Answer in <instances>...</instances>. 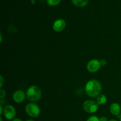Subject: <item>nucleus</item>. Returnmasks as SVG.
<instances>
[{
  "label": "nucleus",
  "mask_w": 121,
  "mask_h": 121,
  "mask_svg": "<svg viewBox=\"0 0 121 121\" xmlns=\"http://www.w3.org/2000/svg\"><path fill=\"white\" fill-rule=\"evenodd\" d=\"M66 27V22L63 19H58L54 22L53 28L54 31L60 33L63 31Z\"/></svg>",
  "instance_id": "nucleus-7"
},
{
  "label": "nucleus",
  "mask_w": 121,
  "mask_h": 121,
  "mask_svg": "<svg viewBox=\"0 0 121 121\" xmlns=\"http://www.w3.org/2000/svg\"><path fill=\"white\" fill-rule=\"evenodd\" d=\"M26 99V94L24 91L21 90H18L15 91L13 95V99L16 103L20 104L22 102Z\"/></svg>",
  "instance_id": "nucleus-8"
},
{
  "label": "nucleus",
  "mask_w": 121,
  "mask_h": 121,
  "mask_svg": "<svg viewBox=\"0 0 121 121\" xmlns=\"http://www.w3.org/2000/svg\"><path fill=\"white\" fill-rule=\"evenodd\" d=\"M109 111L114 116H119L121 114V108L118 103H112L109 107Z\"/></svg>",
  "instance_id": "nucleus-9"
},
{
  "label": "nucleus",
  "mask_w": 121,
  "mask_h": 121,
  "mask_svg": "<svg viewBox=\"0 0 121 121\" xmlns=\"http://www.w3.org/2000/svg\"><path fill=\"white\" fill-rule=\"evenodd\" d=\"M118 117V118H119V120H120V121H121V113L120 115H119V116H118V117Z\"/></svg>",
  "instance_id": "nucleus-21"
},
{
  "label": "nucleus",
  "mask_w": 121,
  "mask_h": 121,
  "mask_svg": "<svg viewBox=\"0 0 121 121\" xmlns=\"http://www.w3.org/2000/svg\"><path fill=\"white\" fill-rule=\"evenodd\" d=\"M101 67L100 61L98 59H92L87 64V70L91 73H96Z\"/></svg>",
  "instance_id": "nucleus-6"
},
{
  "label": "nucleus",
  "mask_w": 121,
  "mask_h": 121,
  "mask_svg": "<svg viewBox=\"0 0 121 121\" xmlns=\"http://www.w3.org/2000/svg\"><path fill=\"white\" fill-rule=\"evenodd\" d=\"M0 121H2V117H0Z\"/></svg>",
  "instance_id": "nucleus-24"
},
{
  "label": "nucleus",
  "mask_w": 121,
  "mask_h": 121,
  "mask_svg": "<svg viewBox=\"0 0 121 121\" xmlns=\"http://www.w3.org/2000/svg\"><path fill=\"white\" fill-rule=\"evenodd\" d=\"M86 121H99V118L96 116H92L90 117Z\"/></svg>",
  "instance_id": "nucleus-13"
},
{
  "label": "nucleus",
  "mask_w": 121,
  "mask_h": 121,
  "mask_svg": "<svg viewBox=\"0 0 121 121\" xmlns=\"http://www.w3.org/2000/svg\"><path fill=\"white\" fill-rule=\"evenodd\" d=\"M2 38H3V37H2V33H1V34H0V39H1L0 41H1V43H2Z\"/></svg>",
  "instance_id": "nucleus-20"
},
{
  "label": "nucleus",
  "mask_w": 121,
  "mask_h": 121,
  "mask_svg": "<svg viewBox=\"0 0 121 121\" xmlns=\"http://www.w3.org/2000/svg\"><path fill=\"white\" fill-rule=\"evenodd\" d=\"M4 83V79L3 76L1 75L0 76V87H1V89H2Z\"/></svg>",
  "instance_id": "nucleus-15"
},
{
  "label": "nucleus",
  "mask_w": 121,
  "mask_h": 121,
  "mask_svg": "<svg viewBox=\"0 0 121 121\" xmlns=\"http://www.w3.org/2000/svg\"><path fill=\"white\" fill-rule=\"evenodd\" d=\"M3 115L5 118L8 120H13L16 116L15 108L12 105H7L4 108Z\"/></svg>",
  "instance_id": "nucleus-5"
},
{
  "label": "nucleus",
  "mask_w": 121,
  "mask_h": 121,
  "mask_svg": "<svg viewBox=\"0 0 121 121\" xmlns=\"http://www.w3.org/2000/svg\"><path fill=\"white\" fill-rule=\"evenodd\" d=\"M89 0H72V2L78 7H84L88 4Z\"/></svg>",
  "instance_id": "nucleus-10"
},
{
  "label": "nucleus",
  "mask_w": 121,
  "mask_h": 121,
  "mask_svg": "<svg viewBox=\"0 0 121 121\" xmlns=\"http://www.w3.org/2000/svg\"><path fill=\"white\" fill-rule=\"evenodd\" d=\"M102 89V85L98 80L92 79L87 82L85 86V92L91 98H96L100 94Z\"/></svg>",
  "instance_id": "nucleus-1"
},
{
  "label": "nucleus",
  "mask_w": 121,
  "mask_h": 121,
  "mask_svg": "<svg viewBox=\"0 0 121 121\" xmlns=\"http://www.w3.org/2000/svg\"><path fill=\"white\" fill-rule=\"evenodd\" d=\"M109 121H118L116 120V119H111V120H109Z\"/></svg>",
  "instance_id": "nucleus-22"
},
{
  "label": "nucleus",
  "mask_w": 121,
  "mask_h": 121,
  "mask_svg": "<svg viewBox=\"0 0 121 121\" xmlns=\"http://www.w3.org/2000/svg\"><path fill=\"white\" fill-rule=\"evenodd\" d=\"M26 96L29 101L31 102H37L41 99V91L37 86L33 85L27 89Z\"/></svg>",
  "instance_id": "nucleus-2"
},
{
  "label": "nucleus",
  "mask_w": 121,
  "mask_h": 121,
  "mask_svg": "<svg viewBox=\"0 0 121 121\" xmlns=\"http://www.w3.org/2000/svg\"><path fill=\"white\" fill-rule=\"evenodd\" d=\"M4 108H3V106H2V105H0V115H2L4 113Z\"/></svg>",
  "instance_id": "nucleus-18"
},
{
  "label": "nucleus",
  "mask_w": 121,
  "mask_h": 121,
  "mask_svg": "<svg viewBox=\"0 0 121 121\" xmlns=\"http://www.w3.org/2000/svg\"><path fill=\"white\" fill-rule=\"evenodd\" d=\"M26 112L29 117L36 118L40 113V109L37 104L31 102L27 104L26 106Z\"/></svg>",
  "instance_id": "nucleus-3"
},
{
  "label": "nucleus",
  "mask_w": 121,
  "mask_h": 121,
  "mask_svg": "<svg viewBox=\"0 0 121 121\" xmlns=\"http://www.w3.org/2000/svg\"><path fill=\"white\" fill-rule=\"evenodd\" d=\"M6 96V92L5 90L2 89H1L0 90V99H3L4 98H5Z\"/></svg>",
  "instance_id": "nucleus-14"
},
{
  "label": "nucleus",
  "mask_w": 121,
  "mask_h": 121,
  "mask_svg": "<svg viewBox=\"0 0 121 121\" xmlns=\"http://www.w3.org/2000/svg\"><path fill=\"white\" fill-rule=\"evenodd\" d=\"M107 101V98L104 94H100L96 99V102L98 105H103Z\"/></svg>",
  "instance_id": "nucleus-11"
},
{
  "label": "nucleus",
  "mask_w": 121,
  "mask_h": 121,
  "mask_svg": "<svg viewBox=\"0 0 121 121\" xmlns=\"http://www.w3.org/2000/svg\"><path fill=\"white\" fill-rule=\"evenodd\" d=\"M100 64H101V66H104L106 65V60H104V59H102V60H100Z\"/></svg>",
  "instance_id": "nucleus-17"
},
{
  "label": "nucleus",
  "mask_w": 121,
  "mask_h": 121,
  "mask_svg": "<svg viewBox=\"0 0 121 121\" xmlns=\"http://www.w3.org/2000/svg\"><path fill=\"white\" fill-rule=\"evenodd\" d=\"M60 2H61V0H47V4L52 7L57 5Z\"/></svg>",
  "instance_id": "nucleus-12"
},
{
  "label": "nucleus",
  "mask_w": 121,
  "mask_h": 121,
  "mask_svg": "<svg viewBox=\"0 0 121 121\" xmlns=\"http://www.w3.org/2000/svg\"><path fill=\"white\" fill-rule=\"evenodd\" d=\"M98 104L93 100H87L83 104V108L86 112L88 113H94L98 110Z\"/></svg>",
  "instance_id": "nucleus-4"
},
{
  "label": "nucleus",
  "mask_w": 121,
  "mask_h": 121,
  "mask_svg": "<svg viewBox=\"0 0 121 121\" xmlns=\"http://www.w3.org/2000/svg\"><path fill=\"white\" fill-rule=\"evenodd\" d=\"M26 121H34L32 120V119H28V120H27Z\"/></svg>",
  "instance_id": "nucleus-23"
},
{
  "label": "nucleus",
  "mask_w": 121,
  "mask_h": 121,
  "mask_svg": "<svg viewBox=\"0 0 121 121\" xmlns=\"http://www.w3.org/2000/svg\"><path fill=\"white\" fill-rule=\"evenodd\" d=\"M13 121H22L21 120V119H20V118H14V119H13Z\"/></svg>",
  "instance_id": "nucleus-19"
},
{
  "label": "nucleus",
  "mask_w": 121,
  "mask_h": 121,
  "mask_svg": "<svg viewBox=\"0 0 121 121\" xmlns=\"http://www.w3.org/2000/svg\"><path fill=\"white\" fill-rule=\"evenodd\" d=\"M99 121H108L106 117H101L99 118Z\"/></svg>",
  "instance_id": "nucleus-16"
}]
</instances>
